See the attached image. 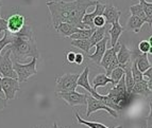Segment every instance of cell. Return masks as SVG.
Here are the masks:
<instances>
[{"mask_svg":"<svg viewBox=\"0 0 152 128\" xmlns=\"http://www.w3.org/2000/svg\"><path fill=\"white\" fill-rule=\"evenodd\" d=\"M97 0H50L47 7L51 14L52 25L56 29L60 23L67 22L79 29H85L82 17L87 9L94 7Z\"/></svg>","mask_w":152,"mask_h":128,"instance_id":"1","label":"cell"},{"mask_svg":"<svg viewBox=\"0 0 152 128\" xmlns=\"http://www.w3.org/2000/svg\"><path fill=\"white\" fill-rule=\"evenodd\" d=\"M13 61L26 63L27 58L39 57V52L36 47L35 34L30 25H25L16 34H11V43L9 45Z\"/></svg>","mask_w":152,"mask_h":128,"instance_id":"2","label":"cell"},{"mask_svg":"<svg viewBox=\"0 0 152 128\" xmlns=\"http://www.w3.org/2000/svg\"><path fill=\"white\" fill-rule=\"evenodd\" d=\"M36 57L31 58V61L27 64H20L17 61H13V68L17 74V80L19 83L27 82L31 76L37 74V69H36V64H37Z\"/></svg>","mask_w":152,"mask_h":128,"instance_id":"3","label":"cell"},{"mask_svg":"<svg viewBox=\"0 0 152 128\" xmlns=\"http://www.w3.org/2000/svg\"><path fill=\"white\" fill-rule=\"evenodd\" d=\"M79 74L77 73H66L56 77V92H67L75 91L77 89V80Z\"/></svg>","mask_w":152,"mask_h":128,"instance_id":"4","label":"cell"},{"mask_svg":"<svg viewBox=\"0 0 152 128\" xmlns=\"http://www.w3.org/2000/svg\"><path fill=\"white\" fill-rule=\"evenodd\" d=\"M86 105H87L86 118H88L93 112H96V111H98V110H105L110 116H112L113 118H115V119L118 118V114H117L116 111L111 109L110 107H107L101 100H98V98L91 96L89 93L86 94Z\"/></svg>","mask_w":152,"mask_h":128,"instance_id":"5","label":"cell"},{"mask_svg":"<svg viewBox=\"0 0 152 128\" xmlns=\"http://www.w3.org/2000/svg\"><path fill=\"white\" fill-rule=\"evenodd\" d=\"M56 95L64 100L66 103L71 107L80 105H86V94L79 93L75 91H67V92H56Z\"/></svg>","mask_w":152,"mask_h":128,"instance_id":"6","label":"cell"},{"mask_svg":"<svg viewBox=\"0 0 152 128\" xmlns=\"http://www.w3.org/2000/svg\"><path fill=\"white\" fill-rule=\"evenodd\" d=\"M19 90V82L17 78L2 77L1 80V91H3L5 100L12 101L15 98L16 92Z\"/></svg>","mask_w":152,"mask_h":128,"instance_id":"7","label":"cell"},{"mask_svg":"<svg viewBox=\"0 0 152 128\" xmlns=\"http://www.w3.org/2000/svg\"><path fill=\"white\" fill-rule=\"evenodd\" d=\"M0 74L3 77L17 78V74L13 68V60L11 59L10 50L7 51L3 55L0 54Z\"/></svg>","mask_w":152,"mask_h":128,"instance_id":"8","label":"cell"},{"mask_svg":"<svg viewBox=\"0 0 152 128\" xmlns=\"http://www.w3.org/2000/svg\"><path fill=\"white\" fill-rule=\"evenodd\" d=\"M88 74H89V68L86 66V67L84 68L83 72H82L81 74H79L78 80H77V86H81L82 88L85 89L91 96H94V98L102 101L103 95L99 94V93L97 92V90H94V89L91 88V84H89V80H88Z\"/></svg>","mask_w":152,"mask_h":128,"instance_id":"9","label":"cell"},{"mask_svg":"<svg viewBox=\"0 0 152 128\" xmlns=\"http://www.w3.org/2000/svg\"><path fill=\"white\" fill-rule=\"evenodd\" d=\"M26 25V17L20 14H13L7 19V31L10 34H16Z\"/></svg>","mask_w":152,"mask_h":128,"instance_id":"10","label":"cell"},{"mask_svg":"<svg viewBox=\"0 0 152 128\" xmlns=\"http://www.w3.org/2000/svg\"><path fill=\"white\" fill-rule=\"evenodd\" d=\"M95 5H96V8H95V10L93 11V12L85 13L84 16L82 17V25H84V28L85 29H95L94 22H93L94 18L96 17V16L102 15V14H103L105 4H104V3H101L99 0H97V2Z\"/></svg>","mask_w":152,"mask_h":128,"instance_id":"11","label":"cell"},{"mask_svg":"<svg viewBox=\"0 0 152 128\" xmlns=\"http://www.w3.org/2000/svg\"><path fill=\"white\" fill-rule=\"evenodd\" d=\"M109 35H105L103 38H102L100 41L96 43L94 46L95 47V52L93 54H87V57L91 60V61H94L95 64L97 65H100V61H101L102 57H103V54L107 50V46L109 43Z\"/></svg>","mask_w":152,"mask_h":128,"instance_id":"12","label":"cell"},{"mask_svg":"<svg viewBox=\"0 0 152 128\" xmlns=\"http://www.w3.org/2000/svg\"><path fill=\"white\" fill-rule=\"evenodd\" d=\"M102 16L105 18L107 25H112L115 21H119V18L121 16V11L118 8H116V7H114V5L105 4Z\"/></svg>","mask_w":152,"mask_h":128,"instance_id":"13","label":"cell"},{"mask_svg":"<svg viewBox=\"0 0 152 128\" xmlns=\"http://www.w3.org/2000/svg\"><path fill=\"white\" fill-rule=\"evenodd\" d=\"M124 31V29L121 27L119 21H115L110 25L109 30H107V34H109V39L111 40V46L112 47H115L117 43H118V39L121 36L122 32Z\"/></svg>","mask_w":152,"mask_h":128,"instance_id":"14","label":"cell"},{"mask_svg":"<svg viewBox=\"0 0 152 128\" xmlns=\"http://www.w3.org/2000/svg\"><path fill=\"white\" fill-rule=\"evenodd\" d=\"M131 93L132 94H137V95L150 96V94H151V89L148 87V82L142 80H140V82L134 83Z\"/></svg>","mask_w":152,"mask_h":128,"instance_id":"15","label":"cell"},{"mask_svg":"<svg viewBox=\"0 0 152 128\" xmlns=\"http://www.w3.org/2000/svg\"><path fill=\"white\" fill-rule=\"evenodd\" d=\"M116 57L119 63V67L131 61V51L126 47L124 43H120L119 49L116 53Z\"/></svg>","mask_w":152,"mask_h":128,"instance_id":"16","label":"cell"},{"mask_svg":"<svg viewBox=\"0 0 152 128\" xmlns=\"http://www.w3.org/2000/svg\"><path fill=\"white\" fill-rule=\"evenodd\" d=\"M110 25H103V27L95 29L94 33H93L91 36L89 37V43H91V48H94V46L96 45L98 41H100L104 36L107 35V30H109Z\"/></svg>","mask_w":152,"mask_h":128,"instance_id":"17","label":"cell"},{"mask_svg":"<svg viewBox=\"0 0 152 128\" xmlns=\"http://www.w3.org/2000/svg\"><path fill=\"white\" fill-rule=\"evenodd\" d=\"M145 23L146 22H145L142 19H140V17H137V16H134V15H131L129 18V20H128L127 30L132 31V32H134V33H138Z\"/></svg>","mask_w":152,"mask_h":128,"instance_id":"18","label":"cell"},{"mask_svg":"<svg viewBox=\"0 0 152 128\" xmlns=\"http://www.w3.org/2000/svg\"><path fill=\"white\" fill-rule=\"evenodd\" d=\"M56 32L61 36H63V37H69L71 34H74L75 32H77V31L79 30V28L70 25V23L62 22L56 27Z\"/></svg>","mask_w":152,"mask_h":128,"instance_id":"19","label":"cell"},{"mask_svg":"<svg viewBox=\"0 0 152 128\" xmlns=\"http://www.w3.org/2000/svg\"><path fill=\"white\" fill-rule=\"evenodd\" d=\"M107 84H112V87H113V83H112V80L107 76L103 73H100V74H97L94 77L93 82H91V88L94 90H97V88L99 87H103V86L107 85Z\"/></svg>","mask_w":152,"mask_h":128,"instance_id":"20","label":"cell"},{"mask_svg":"<svg viewBox=\"0 0 152 128\" xmlns=\"http://www.w3.org/2000/svg\"><path fill=\"white\" fill-rule=\"evenodd\" d=\"M75 116H76L79 124L85 125L88 128H112V127H107V126L103 125L102 123H99V122H89V121L83 120V119L80 116V114H79L77 110H75ZM113 128H122V126H117V127H113Z\"/></svg>","mask_w":152,"mask_h":128,"instance_id":"21","label":"cell"},{"mask_svg":"<svg viewBox=\"0 0 152 128\" xmlns=\"http://www.w3.org/2000/svg\"><path fill=\"white\" fill-rule=\"evenodd\" d=\"M71 46L76 47L78 49H81L85 54H89V51L91 49L89 39H71Z\"/></svg>","mask_w":152,"mask_h":128,"instance_id":"22","label":"cell"},{"mask_svg":"<svg viewBox=\"0 0 152 128\" xmlns=\"http://www.w3.org/2000/svg\"><path fill=\"white\" fill-rule=\"evenodd\" d=\"M96 29V28H95ZM95 29H79L77 32L69 36L70 39H89Z\"/></svg>","mask_w":152,"mask_h":128,"instance_id":"23","label":"cell"},{"mask_svg":"<svg viewBox=\"0 0 152 128\" xmlns=\"http://www.w3.org/2000/svg\"><path fill=\"white\" fill-rule=\"evenodd\" d=\"M130 13H131V15H134V16H137V17H140V19H142L146 23H148L149 25H152V21H150L149 19L147 18L145 12L142 11V7H140V3H137V4H134L132 5L131 8H130Z\"/></svg>","mask_w":152,"mask_h":128,"instance_id":"24","label":"cell"},{"mask_svg":"<svg viewBox=\"0 0 152 128\" xmlns=\"http://www.w3.org/2000/svg\"><path fill=\"white\" fill-rule=\"evenodd\" d=\"M138 51L142 53H149L152 54V37L149 38V40H142L138 46H137Z\"/></svg>","mask_w":152,"mask_h":128,"instance_id":"25","label":"cell"},{"mask_svg":"<svg viewBox=\"0 0 152 128\" xmlns=\"http://www.w3.org/2000/svg\"><path fill=\"white\" fill-rule=\"evenodd\" d=\"M124 76V70H122L121 67H117L114 70L112 71L111 74L109 75V77L112 80V83H113V87L116 85L118 82L120 80V78Z\"/></svg>","mask_w":152,"mask_h":128,"instance_id":"26","label":"cell"},{"mask_svg":"<svg viewBox=\"0 0 152 128\" xmlns=\"http://www.w3.org/2000/svg\"><path fill=\"white\" fill-rule=\"evenodd\" d=\"M140 4L147 18L150 21H152V2H147L146 0H140Z\"/></svg>","mask_w":152,"mask_h":128,"instance_id":"27","label":"cell"},{"mask_svg":"<svg viewBox=\"0 0 152 128\" xmlns=\"http://www.w3.org/2000/svg\"><path fill=\"white\" fill-rule=\"evenodd\" d=\"M10 43H11V34L5 30L4 33H3L2 38L0 39V54H1V51H2L5 47H8V46L10 45Z\"/></svg>","mask_w":152,"mask_h":128,"instance_id":"28","label":"cell"},{"mask_svg":"<svg viewBox=\"0 0 152 128\" xmlns=\"http://www.w3.org/2000/svg\"><path fill=\"white\" fill-rule=\"evenodd\" d=\"M93 22H94L95 28H100V27H103V25H107V21H105V18L103 17L102 15H98L94 18L93 20Z\"/></svg>","mask_w":152,"mask_h":128,"instance_id":"29","label":"cell"},{"mask_svg":"<svg viewBox=\"0 0 152 128\" xmlns=\"http://www.w3.org/2000/svg\"><path fill=\"white\" fill-rule=\"evenodd\" d=\"M5 30H7V19L0 17V38H1V35H3Z\"/></svg>","mask_w":152,"mask_h":128,"instance_id":"30","label":"cell"},{"mask_svg":"<svg viewBox=\"0 0 152 128\" xmlns=\"http://www.w3.org/2000/svg\"><path fill=\"white\" fill-rule=\"evenodd\" d=\"M83 61H84L83 54H82V53H76V56H75V64L80 66V65H82Z\"/></svg>","mask_w":152,"mask_h":128,"instance_id":"31","label":"cell"},{"mask_svg":"<svg viewBox=\"0 0 152 128\" xmlns=\"http://www.w3.org/2000/svg\"><path fill=\"white\" fill-rule=\"evenodd\" d=\"M151 68H149L148 70H146L145 72H142V80H146V82H149V80H152V76H151Z\"/></svg>","mask_w":152,"mask_h":128,"instance_id":"32","label":"cell"},{"mask_svg":"<svg viewBox=\"0 0 152 128\" xmlns=\"http://www.w3.org/2000/svg\"><path fill=\"white\" fill-rule=\"evenodd\" d=\"M75 56H76V53L72 52V51H69L66 54V59H67V63L68 64H72L75 63Z\"/></svg>","mask_w":152,"mask_h":128,"instance_id":"33","label":"cell"},{"mask_svg":"<svg viewBox=\"0 0 152 128\" xmlns=\"http://www.w3.org/2000/svg\"><path fill=\"white\" fill-rule=\"evenodd\" d=\"M7 102H8V101L5 100V98H1V96H0V111H2L3 109L7 107V105H8Z\"/></svg>","mask_w":152,"mask_h":128,"instance_id":"34","label":"cell"},{"mask_svg":"<svg viewBox=\"0 0 152 128\" xmlns=\"http://www.w3.org/2000/svg\"><path fill=\"white\" fill-rule=\"evenodd\" d=\"M1 8H2V1L0 0V10H1ZM0 17H1V15H0Z\"/></svg>","mask_w":152,"mask_h":128,"instance_id":"35","label":"cell"},{"mask_svg":"<svg viewBox=\"0 0 152 128\" xmlns=\"http://www.w3.org/2000/svg\"><path fill=\"white\" fill-rule=\"evenodd\" d=\"M1 80H2V78H1V76H0V92H1Z\"/></svg>","mask_w":152,"mask_h":128,"instance_id":"36","label":"cell"},{"mask_svg":"<svg viewBox=\"0 0 152 128\" xmlns=\"http://www.w3.org/2000/svg\"><path fill=\"white\" fill-rule=\"evenodd\" d=\"M33 128H38V126H34V127H33Z\"/></svg>","mask_w":152,"mask_h":128,"instance_id":"37","label":"cell"}]
</instances>
